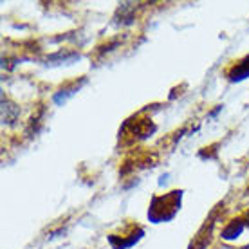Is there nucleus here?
<instances>
[{
  "instance_id": "1",
  "label": "nucleus",
  "mask_w": 249,
  "mask_h": 249,
  "mask_svg": "<svg viewBox=\"0 0 249 249\" xmlns=\"http://www.w3.org/2000/svg\"><path fill=\"white\" fill-rule=\"evenodd\" d=\"M228 76H230L231 81H240V80H244V78H248L249 76V56L244 58L242 62H238L237 65L228 72Z\"/></svg>"
},
{
  "instance_id": "2",
  "label": "nucleus",
  "mask_w": 249,
  "mask_h": 249,
  "mask_svg": "<svg viewBox=\"0 0 249 249\" xmlns=\"http://www.w3.org/2000/svg\"><path fill=\"white\" fill-rule=\"evenodd\" d=\"M242 228H244V222L242 220H233L228 228L224 230V233H222V237L226 238V240H231V238H235L242 231Z\"/></svg>"
}]
</instances>
